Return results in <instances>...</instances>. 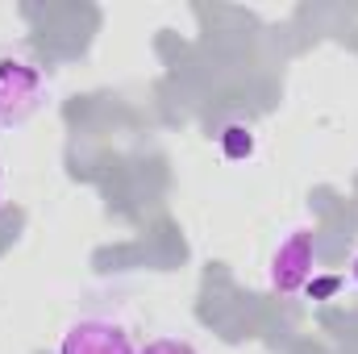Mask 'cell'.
Instances as JSON below:
<instances>
[{
    "instance_id": "cell-1",
    "label": "cell",
    "mask_w": 358,
    "mask_h": 354,
    "mask_svg": "<svg viewBox=\"0 0 358 354\" xmlns=\"http://www.w3.org/2000/svg\"><path fill=\"white\" fill-rule=\"evenodd\" d=\"M46 104V76L38 63L4 55L0 59V129L25 125Z\"/></svg>"
},
{
    "instance_id": "cell-2",
    "label": "cell",
    "mask_w": 358,
    "mask_h": 354,
    "mask_svg": "<svg viewBox=\"0 0 358 354\" xmlns=\"http://www.w3.org/2000/svg\"><path fill=\"white\" fill-rule=\"evenodd\" d=\"M313 275H317V238H313V229H292L271 255V267H267L271 292L300 296Z\"/></svg>"
},
{
    "instance_id": "cell-3",
    "label": "cell",
    "mask_w": 358,
    "mask_h": 354,
    "mask_svg": "<svg viewBox=\"0 0 358 354\" xmlns=\"http://www.w3.org/2000/svg\"><path fill=\"white\" fill-rule=\"evenodd\" d=\"M59 354H138V346L125 334V325L108 317H80L63 330Z\"/></svg>"
},
{
    "instance_id": "cell-4",
    "label": "cell",
    "mask_w": 358,
    "mask_h": 354,
    "mask_svg": "<svg viewBox=\"0 0 358 354\" xmlns=\"http://www.w3.org/2000/svg\"><path fill=\"white\" fill-rule=\"evenodd\" d=\"M217 146H221V155H225L229 163H246V159H255V150H259L255 129H250L246 121H229V125L217 134Z\"/></svg>"
},
{
    "instance_id": "cell-5",
    "label": "cell",
    "mask_w": 358,
    "mask_h": 354,
    "mask_svg": "<svg viewBox=\"0 0 358 354\" xmlns=\"http://www.w3.org/2000/svg\"><path fill=\"white\" fill-rule=\"evenodd\" d=\"M338 288H342V275H313V279L304 283V296H308V300H334Z\"/></svg>"
},
{
    "instance_id": "cell-6",
    "label": "cell",
    "mask_w": 358,
    "mask_h": 354,
    "mask_svg": "<svg viewBox=\"0 0 358 354\" xmlns=\"http://www.w3.org/2000/svg\"><path fill=\"white\" fill-rule=\"evenodd\" d=\"M138 354H196L183 338H150L146 346H138Z\"/></svg>"
},
{
    "instance_id": "cell-7",
    "label": "cell",
    "mask_w": 358,
    "mask_h": 354,
    "mask_svg": "<svg viewBox=\"0 0 358 354\" xmlns=\"http://www.w3.org/2000/svg\"><path fill=\"white\" fill-rule=\"evenodd\" d=\"M350 279H355V288H358V255H355V263H350Z\"/></svg>"
},
{
    "instance_id": "cell-8",
    "label": "cell",
    "mask_w": 358,
    "mask_h": 354,
    "mask_svg": "<svg viewBox=\"0 0 358 354\" xmlns=\"http://www.w3.org/2000/svg\"><path fill=\"white\" fill-rule=\"evenodd\" d=\"M0 196H4V167H0Z\"/></svg>"
}]
</instances>
